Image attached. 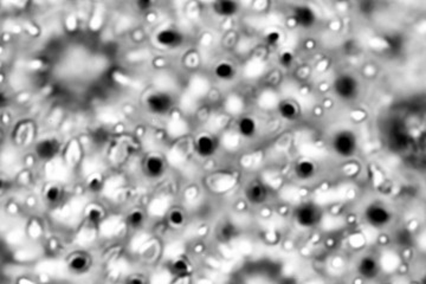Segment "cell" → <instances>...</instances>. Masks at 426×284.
Returning a JSON list of instances; mask_svg holds the SVG:
<instances>
[{
	"label": "cell",
	"mask_w": 426,
	"mask_h": 284,
	"mask_svg": "<svg viewBox=\"0 0 426 284\" xmlns=\"http://www.w3.org/2000/svg\"><path fill=\"white\" fill-rule=\"evenodd\" d=\"M332 148L336 155L351 157L357 153L358 139L352 131L342 129L335 133L332 139Z\"/></svg>",
	"instance_id": "cell-1"
},
{
	"label": "cell",
	"mask_w": 426,
	"mask_h": 284,
	"mask_svg": "<svg viewBox=\"0 0 426 284\" xmlns=\"http://www.w3.org/2000/svg\"><path fill=\"white\" fill-rule=\"evenodd\" d=\"M333 87L334 93L342 101H352L357 99L359 89H360L358 79L350 73H342V75L337 76L334 80Z\"/></svg>",
	"instance_id": "cell-2"
},
{
	"label": "cell",
	"mask_w": 426,
	"mask_h": 284,
	"mask_svg": "<svg viewBox=\"0 0 426 284\" xmlns=\"http://www.w3.org/2000/svg\"><path fill=\"white\" fill-rule=\"evenodd\" d=\"M174 101L170 94L156 91L149 94L146 99V106L150 113L156 115H166L173 108Z\"/></svg>",
	"instance_id": "cell-3"
},
{
	"label": "cell",
	"mask_w": 426,
	"mask_h": 284,
	"mask_svg": "<svg viewBox=\"0 0 426 284\" xmlns=\"http://www.w3.org/2000/svg\"><path fill=\"white\" fill-rule=\"evenodd\" d=\"M365 219L374 229H383L392 220L391 212L385 206L379 204H371L365 210Z\"/></svg>",
	"instance_id": "cell-4"
},
{
	"label": "cell",
	"mask_w": 426,
	"mask_h": 284,
	"mask_svg": "<svg viewBox=\"0 0 426 284\" xmlns=\"http://www.w3.org/2000/svg\"><path fill=\"white\" fill-rule=\"evenodd\" d=\"M295 219L297 224L302 227L309 229V227L315 226L320 220L319 209L313 204H302L297 208L295 212Z\"/></svg>",
	"instance_id": "cell-5"
},
{
	"label": "cell",
	"mask_w": 426,
	"mask_h": 284,
	"mask_svg": "<svg viewBox=\"0 0 426 284\" xmlns=\"http://www.w3.org/2000/svg\"><path fill=\"white\" fill-rule=\"evenodd\" d=\"M59 152V142L56 139L47 138L41 140L34 147L36 155L43 161H50L57 155Z\"/></svg>",
	"instance_id": "cell-6"
},
{
	"label": "cell",
	"mask_w": 426,
	"mask_h": 284,
	"mask_svg": "<svg viewBox=\"0 0 426 284\" xmlns=\"http://www.w3.org/2000/svg\"><path fill=\"white\" fill-rule=\"evenodd\" d=\"M293 17L295 23L304 30H309L312 29L313 26H315L316 20H318L314 10H312L309 6L305 5H301L295 8Z\"/></svg>",
	"instance_id": "cell-7"
},
{
	"label": "cell",
	"mask_w": 426,
	"mask_h": 284,
	"mask_svg": "<svg viewBox=\"0 0 426 284\" xmlns=\"http://www.w3.org/2000/svg\"><path fill=\"white\" fill-rule=\"evenodd\" d=\"M157 43L165 48H177L182 43L184 37L179 31L174 29L160 30L156 36Z\"/></svg>",
	"instance_id": "cell-8"
},
{
	"label": "cell",
	"mask_w": 426,
	"mask_h": 284,
	"mask_svg": "<svg viewBox=\"0 0 426 284\" xmlns=\"http://www.w3.org/2000/svg\"><path fill=\"white\" fill-rule=\"evenodd\" d=\"M379 263L372 256H364L358 263V272L366 279H373L378 276Z\"/></svg>",
	"instance_id": "cell-9"
},
{
	"label": "cell",
	"mask_w": 426,
	"mask_h": 284,
	"mask_svg": "<svg viewBox=\"0 0 426 284\" xmlns=\"http://www.w3.org/2000/svg\"><path fill=\"white\" fill-rule=\"evenodd\" d=\"M245 197L252 205H259L266 200L267 189L260 182H252L245 189Z\"/></svg>",
	"instance_id": "cell-10"
},
{
	"label": "cell",
	"mask_w": 426,
	"mask_h": 284,
	"mask_svg": "<svg viewBox=\"0 0 426 284\" xmlns=\"http://www.w3.org/2000/svg\"><path fill=\"white\" fill-rule=\"evenodd\" d=\"M217 142L212 136L209 134L199 135L196 140V150L198 155L203 157H209L216 152Z\"/></svg>",
	"instance_id": "cell-11"
},
{
	"label": "cell",
	"mask_w": 426,
	"mask_h": 284,
	"mask_svg": "<svg viewBox=\"0 0 426 284\" xmlns=\"http://www.w3.org/2000/svg\"><path fill=\"white\" fill-rule=\"evenodd\" d=\"M165 161L159 155H149L146 159L145 171L146 174L152 179H158L165 173Z\"/></svg>",
	"instance_id": "cell-12"
},
{
	"label": "cell",
	"mask_w": 426,
	"mask_h": 284,
	"mask_svg": "<svg viewBox=\"0 0 426 284\" xmlns=\"http://www.w3.org/2000/svg\"><path fill=\"white\" fill-rule=\"evenodd\" d=\"M278 114L287 121H295L300 116V108L294 101L283 100L278 103Z\"/></svg>",
	"instance_id": "cell-13"
},
{
	"label": "cell",
	"mask_w": 426,
	"mask_h": 284,
	"mask_svg": "<svg viewBox=\"0 0 426 284\" xmlns=\"http://www.w3.org/2000/svg\"><path fill=\"white\" fill-rule=\"evenodd\" d=\"M213 11L220 17H232L238 13L239 5L231 0H221V2L214 3Z\"/></svg>",
	"instance_id": "cell-14"
},
{
	"label": "cell",
	"mask_w": 426,
	"mask_h": 284,
	"mask_svg": "<svg viewBox=\"0 0 426 284\" xmlns=\"http://www.w3.org/2000/svg\"><path fill=\"white\" fill-rule=\"evenodd\" d=\"M316 173L315 164L311 160H301L295 166V174L300 180H309Z\"/></svg>",
	"instance_id": "cell-15"
},
{
	"label": "cell",
	"mask_w": 426,
	"mask_h": 284,
	"mask_svg": "<svg viewBox=\"0 0 426 284\" xmlns=\"http://www.w3.org/2000/svg\"><path fill=\"white\" fill-rule=\"evenodd\" d=\"M237 129H238V133L243 136V138H246V139L253 138L257 133V124H256L255 118L251 116L242 117L237 124Z\"/></svg>",
	"instance_id": "cell-16"
},
{
	"label": "cell",
	"mask_w": 426,
	"mask_h": 284,
	"mask_svg": "<svg viewBox=\"0 0 426 284\" xmlns=\"http://www.w3.org/2000/svg\"><path fill=\"white\" fill-rule=\"evenodd\" d=\"M90 266V258L86 254L73 255L69 261V269L75 273L86 272Z\"/></svg>",
	"instance_id": "cell-17"
},
{
	"label": "cell",
	"mask_w": 426,
	"mask_h": 284,
	"mask_svg": "<svg viewBox=\"0 0 426 284\" xmlns=\"http://www.w3.org/2000/svg\"><path fill=\"white\" fill-rule=\"evenodd\" d=\"M214 75L218 79L221 80H231L235 78L236 69L235 66L228 62H220L218 63L214 68Z\"/></svg>",
	"instance_id": "cell-18"
},
{
	"label": "cell",
	"mask_w": 426,
	"mask_h": 284,
	"mask_svg": "<svg viewBox=\"0 0 426 284\" xmlns=\"http://www.w3.org/2000/svg\"><path fill=\"white\" fill-rule=\"evenodd\" d=\"M143 222H145V215H143V212L139 211V210L130 212L128 217H127V223H128V225L132 229H139V227L143 225Z\"/></svg>",
	"instance_id": "cell-19"
},
{
	"label": "cell",
	"mask_w": 426,
	"mask_h": 284,
	"mask_svg": "<svg viewBox=\"0 0 426 284\" xmlns=\"http://www.w3.org/2000/svg\"><path fill=\"white\" fill-rule=\"evenodd\" d=\"M62 197V191L58 186H51V187L48 188L47 193H45V199H47L48 202L50 204H57V202L61 200Z\"/></svg>",
	"instance_id": "cell-20"
},
{
	"label": "cell",
	"mask_w": 426,
	"mask_h": 284,
	"mask_svg": "<svg viewBox=\"0 0 426 284\" xmlns=\"http://www.w3.org/2000/svg\"><path fill=\"white\" fill-rule=\"evenodd\" d=\"M168 220H170V223L172 224V225L178 227L184 224L185 216L180 210H173V211H171L170 215H168Z\"/></svg>",
	"instance_id": "cell-21"
},
{
	"label": "cell",
	"mask_w": 426,
	"mask_h": 284,
	"mask_svg": "<svg viewBox=\"0 0 426 284\" xmlns=\"http://www.w3.org/2000/svg\"><path fill=\"white\" fill-rule=\"evenodd\" d=\"M172 271L177 276H184L188 272V265L184 259H177L173 264H172Z\"/></svg>",
	"instance_id": "cell-22"
},
{
	"label": "cell",
	"mask_w": 426,
	"mask_h": 284,
	"mask_svg": "<svg viewBox=\"0 0 426 284\" xmlns=\"http://www.w3.org/2000/svg\"><path fill=\"white\" fill-rule=\"evenodd\" d=\"M102 219H103V212L101 211L100 209H91L89 210V212H88V220L93 224V225H98L102 222Z\"/></svg>",
	"instance_id": "cell-23"
},
{
	"label": "cell",
	"mask_w": 426,
	"mask_h": 284,
	"mask_svg": "<svg viewBox=\"0 0 426 284\" xmlns=\"http://www.w3.org/2000/svg\"><path fill=\"white\" fill-rule=\"evenodd\" d=\"M235 234H236V229H235V226L232 225V224L226 223L223 227H221L220 237L223 238L224 240L232 239V238L235 237Z\"/></svg>",
	"instance_id": "cell-24"
},
{
	"label": "cell",
	"mask_w": 426,
	"mask_h": 284,
	"mask_svg": "<svg viewBox=\"0 0 426 284\" xmlns=\"http://www.w3.org/2000/svg\"><path fill=\"white\" fill-rule=\"evenodd\" d=\"M293 63H294V55L291 54L290 51H283L280 55V64L282 66L289 68V66H291Z\"/></svg>",
	"instance_id": "cell-25"
},
{
	"label": "cell",
	"mask_w": 426,
	"mask_h": 284,
	"mask_svg": "<svg viewBox=\"0 0 426 284\" xmlns=\"http://www.w3.org/2000/svg\"><path fill=\"white\" fill-rule=\"evenodd\" d=\"M265 40L269 45H277L278 42L281 40V34L277 31H271V32L266 33Z\"/></svg>",
	"instance_id": "cell-26"
},
{
	"label": "cell",
	"mask_w": 426,
	"mask_h": 284,
	"mask_svg": "<svg viewBox=\"0 0 426 284\" xmlns=\"http://www.w3.org/2000/svg\"><path fill=\"white\" fill-rule=\"evenodd\" d=\"M88 186H89V189L90 191H93V192H98L101 189V187H102V181H101V179L100 178H97V177H94V178H91L90 179V181H89V184H88Z\"/></svg>",
	"instance_id": "cell-27"
},
{
	"label": "cell",
	"mask_w": 426,
	"mask_h": 284,
	"mask_svg": "<svg viewBox=\"0 0 426 284\" xmlns=\"http://www.w3.org/2000/svg\"><path fill=\"white\" fill-rule=\"evenodd\" d=\"M127 284H146L145 280L141 279L140 277H132V278L128 279Z\"/></svg>",
	"instance_id": "cell-28"
},
{
	"label": "cell",
	"mask_w": 426,
	"mask_h": 284,
	"mask_svg": "<svg viewBox=\"0 0 426 284\" xmlns=\"http://www.w3.org/2000/svg\"><path fill=\"white\" fill-rule=\"evenodd\" d=\"M137 6H139L140 10H147L152 6V3L150 2H139L137 3Z\"/></svg>",
	"instance_id": "cell-29"
},
{
	"label": "cell",
	"mask_w": 426,
	"mask_h": 284,
	"mask_svg": "<svg viewBox=\"0 0 426 284\" xmlns=\"http://www.w3.org/2000/svg\"><path fill=\"white\" fill-rule=\"evenodd\" d=\"M6 103H8V97L5 96V94L0 93V108L5 107Z\"/></svg>",
	"instance_id": "cell-30"
},
{
	"label": "cell",
	"mask_w": 426,
	"mask_h": 284,
	"mask_svg": "<svg viewBox=\"0 0 426 284\" xmlns=\"http://www.w3.org/2000/svg\"><path fill=\"white\" fill-rule=\"evenodd\" d=\"M5 187H6V180L5 179L0 178V192H2L3 189H5Z\"/></svg>",
	"instance_id": "cell-31"
}]
</instances>
